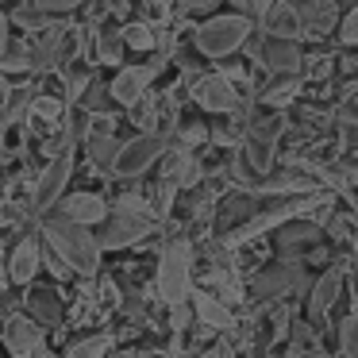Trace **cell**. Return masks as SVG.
<instances>
[{
	"label": "cell",
	"mask_w": 358,
	"mask_h": 358,
	"mask_svg": "<svg viewBox=\"0 0 358 358\" xmlns=\"http://www.w3.org/2000/svg\"><path fill=\"white\" fill-rule=\"evenodd\" d=\"M155 208H147L143 201H124L112 204V216L104 220V231H101V247L104 250H124V247H135L139 239H147L155 231Z\"/></svg>",
	"instance_id": "3"
},
{
	"label": "cell",
	"mask_w": 358,
	"mask_h": 358,
	"mask_svg": "<svg viewBox=\"0 0 358 358\" xmlns=\"http://www.w3.org/2000/svg\"><path fill=\"white\" fill-rule=\"evenodd\" d=\"M347 273H350L347 266H327V270L312 281V289H308V324H316V327L327 324V312L335 308V301H339Z\"/></svg>",
	"instance_id": "11"
},
{
	"label": "cell",
	"mask_w": 358,
	"mask_h": 358,
	"mask_svg": "<svg viewBox=\"0 0 358 358\" xmlns=\"http://www.w3.org/2000/svg\"><path fill=\"white\" fill-rule=\"evenodd\" d=\"M339 43L343 47H358V4L339 20Z\"/></svg>",
	"instance_id": "25"
},
{
	"label": "cell",
	"mask_w": 358,
	"mask_h": 358,
	"mask_svg": "<svg viewBox=\"0 0 358 358\" xmlns=\"http://www.w3.org/2000/svg\"><path fill=\"white\" fill-rule=\"evenodd\" d=\"M273 4H278V0H250V16H255L258 24H262V20L273 12Z\"/></svg>",
	"instance_id": "29"
},
{
	"label": "cell",
	"mask_w": 358,
	"mask_h": 358,
	"mask_svg": "<svg viewBox=\"0 0 358 358\" xmlns=\"http://www.w3.org/2000/svg\"><path fill=\"white\" fill-rule=\"evenodd\" d=\"M220 0H173V8L181 12V16H196V12H208L216 8Z\"/></svg>",
	"instance_id": "27"
},
{
	"label": "cell",
	"mask_w": 358,
	"mask_h": 358,
	"mask_svg": "<svg viewBox=\"0 0 358 358\" xmlns=\"http://www.w3.org/2000/svg\"><path fill=\"white\" fill-rule=\"evenodd\" d=\"M296 93H301V73H273V81L262 93H255V101L262 108H289L296 101Z\"/></svg>",
	"instance_id": "17"
},
{
	"label": "cell",
	"mask_w": 358,
	"mask_h": 358,
	"mask_svg": "<svg viewBox=\"0 0 358 358\" xmlns=\"http://www.w3.org/2000/svg\"><path fill=\"white\" fill-rule=\"evenodd\" d=\"M96 301H101L104 308H116L120 304V289H116L112 278H101V285H96Z\"/></svg>",
	"instance_id": "26"
},
{
	"label": "cell",
	"mask_w": 358,
	"mask_h": 358,
	"mask_svg": "<svg viewBox=\"0 0 358 358\" xmlns=\"http://www.w3.org/2000/svg\"><path fill=\"white\" fill-rule=\"evenodd\" d=\"M39 231H43V239H47V247L70 266V273H78V278H96L104 247H101V235H93V227L55 212V216H47L39 224Z\"/></svg>",
	"instance_id": "1"
},
{
	"label": "cell",
	"mask_w": 358,
	"mask_h": 358,
	"mask_svg": "<svg viewBox=\"0 0 358 358\" xmlns=\"http://www.w3.org/2000/svg\"><path fill=\"white\" fill-rule=\"evenodd\" d=\"M43 331L47 327L35 316H4V327H0V343L12 358H35V350L43 347Z\"/></svg>",
	"instance_id": "10"
},
{
	"label": "cell",
	"mask_w": 358,
	"mask_h": 358,
	"mask_svg": "<svg viewBox=\"0 0 358 358\" xmlns=\"http://www.w3.org/2000/svg\"><path fill=\"white\" fill-rule=\"evenodd\" d=\"M255 24L258 20L250 12H224V16H208L204 24L193 27L189 43H193L196 55L204 58H227L235 50H243L255 35Z\"/></svg>",
	"instance_id": "2"
},
{
	"label": "cell",
	"mask_w": 358,
	"mask_h": 358,
	"mask_svg": "<svg viewBox=\"0 0 358 358\" xmlns=\"http://www.w3.org/2000/svg\"><path fill=\"white\" fill-rule=\"evenodd\" d=\"M155 281H158V296L166 304H185L193 296V247L185 239H173L162 247Z\"/></svg>",
	"instance_id": "4"
},
{
	"label": "cell",
	"mask_w": 358,
	"mask_h": 358,
	"mask_svg": "<svg viewBox=\"0 0 358 358\" xmlns=\"http://www.w3.org/2000/svg\"><path fill=\"white\" fill-rule=\"evenodd\" d=\"M8 224H16V204L0 196V227H8Z\"/></svg>",
	"instance_id": "30"
},
{
	"label": "cell",
	"mask_w": 358,
	"mask_h": 358,
	"mask_svg": "<svg viewBox=\"0 0 358 358\" xmlns=\"http://www.w3.org/2000/svg\"><path fill=\"white\" fill-rule=\"evenodd\" d=\"M8 27H12V16L4 8H0V58L8 55V47H12V39H8Z\"/></svg>",
	"instance_id": "28"
},
{
	"label": "cell",
	"mask_w": 358,
	"mask_h": 358,
	"mask_svg": "<svg viewBox=\"0 0 358 358\" xmlns=\"http://www.w3.org/2000/svg\"><path fill=\"white\" fill-rule=\"evenodd\" d=\"M120 147H124V143H116V135H112V131H93V135L85 139V155H89V162H93L96 170H104L108 178H112V170H116Z\"/></svg>",
	"instance_id": "20"
},
{
	"label": "cell",
	"mask_w": 358,
	"mask_h": 358,
	"mask_svg": "<svg viewBox=\"0 0 358 358\" xmlns=\"http://www.w3.org/2000/svg\"><path fill=\"white\" fill-rule=\"evenodd\" d=\"M43 255H47V243H43V231L39 227H27L8 250V266H4V278L12 281L16 289H27L35 285L39 278V266H43Z\"/></svg>",
	"instance_id": "7"
},
{
	"label": "cell",
	"mask_w": 358,
	"mask_h": 358,
	"mask_svg": "<svg viewBox=\"0 0 358 358\" xmlns=\"http://www.w3.org/2000/svg\"><path fill=\"white\" fill-rule=\"evenodd\" d=\"M55 212H62V216L78 220V224H85V227H96V224H104V220L112 216V204H108V196H104V193L78 189V193H66L62 201H58Z\"/></svg>",
	"instance_id": "12"
},
{
	"label": "cell",
	"mask_w": 358,
	"mask_h": 358,
	"mask_svg": "<svg viewBox=\"0 0 358 358\" xmlns=\"http://www.w3.org/2000/svg\"><path fill=\"white\" fill-rule=\"evenodd\" d=\"M124 39H127V50H143V55H150V50H158V31L147 24V20H127L124 24Z\"/></svg>",
	"instance_id": "22"
},
{
	"label": "cell",
	"mask_w": 358,
	"mask_h": 358,
	"mask_svg": "<svg viewBox=\"0 0 358 358\" xmlns=\"http://www.w3.org/2000/svg\"><path fill=\"white\" fill-rule=\"evenodd\" d=\"M339 355L343 358H358V312L339 320Z\"/></svg>",
	"instance_id": "24"
},
{
	"label": "cell",
	"mask_w": 358,
	"mask_h": 358,
	"mask_svg": "<svg viewBox=\"0 0 358 358\" xmlns=\"http://www.w3.org/2000/svg\"><path fill=\"white\" fill-rule=\"evenodd\" d=\"M301 270H296V266H289V262H278V266H270V270H262L255 278V296L258 301H273V296H281V293H289V289H296L301 285Z\"/></svg>",
	"instance_id": "15"
},
{
	"label": "cell",
	"mask_w": 358,
	"mask_h": 358,
	"mask_svg": "<svg viewBox=\"0 0 358 358\" xmlns=\"http://www.w3.org/2000/svg\"><path fill=\"white\" fill-rule=\"evenodd\" d=\"M124 50H127L124 27H93V58H96V66H112V70H120V66H124Z\"/></svg>",
	"instance_id": "16"
},
{
	"label": "cell",
	"mask_w": 358,
	"mask_h": 358,
	"mask_svg": "<svg viewBox=\"0 0 358 358\" xmlns=\"http://www.w3.org/2000/svg\"><path fill=\"white\" fill-rule=\"evenodd\" d=\"M127 116H131V124L139 127V131H155V124H158V96L147 93L135 108H127Z\"/></svg>",
	"instance_id": "23"
},
{
	"label": "cell",
	"mask_w": 358,
	"mask_h": 358,
	"mask_svg": "<svg viewBox=\"0 0 358 358\" xmlns=\"http://www.w3.org/2000/svg\"><path fill=\"white\" fill-rule=\"evenodd\" d=\"M204 358H239V355H235V347H227V343H216Z\"/></svg>",
	"instance_id": "31"
},
{
	"label": "cell",
	"mask_w": 358,
	"mask_h": 358,
	"mask_svg": "<svg viewBox=\"0 0 358 358\" xmlns=\"http://www.w3.org/2000/svg\"><path fill=\"white\" fill-rule=\"evenodd\" d=\"M193 308H196V324L212 327V331L231 327V308H227V301H224V296H216L212 289H201V293L193 296Z\"/></svg>",
	"instance_id": "18"
},
{
	"label": "cell",
	"mask_w": 358,
	"mask_h": 358,
	"mask_svg": "<svg viewBox=\"0 0 358 358\" xmlns=\"http://www.w3.org/2000/svg\"><path fill=\"white\" fill-rule=\"evenodd\" d=\"M24 304H27V316H35L43 327H58L66 320L62 301H58V289L55 285H27Z\"/></svg>",
	"instance_id": "14"
},
{
	"label": "cell",
	"mask_w": 358,
	"mask_h": 358,
	"mask_svg": "<svg viewBox=\"0 0 358 358\" xmlns=\"http://www.w3.org/2000/svg\"><path fill=\"white\" fill-rule=\"evenodd\" d=\"M170 150V135L162 131H139L135 139H127L120 147V158H116V170L112 178L116 181H135L150 170L155 162H162V155Z\"/></svg>",
	"instance_id": "5"
},
{
	"label": "cell",
	"mask_w": 358,
	"mask_h": 358,
	"mask_svg": "<svg viewBox=\"0 0 358 358\" xmlns=\"http://www.w3.org/2000/svg\"><path fill=\"white\" fill-rule=\"evenodd\" d=\"M193 104L201 112H212V116H224V112L239 108V89L227 73H204V78L193 81Z\"/></svg>",
	"instance_id": "9"
},
{
	"label": "cell",
	"mask_w": 358,
	"mask_h": 358,
	"mask_svg": "<svg viewBox=\"0 0 358 358\" xmlns=\"http://www.w3.org/2000/svg\"><path fill=\"white\" fill-rule=\"evenodd\" d=\"M347 270H350V289H355V301H358V258H350Z\"/></svg>",
	"instance_id": "32"
},
{
	"label": "cell",
	"mask_w": 358,
	"mask_h": 358,
	"mask_svg": "<svg viewBox=\"0 0 358 358\" xmlns=\"http://www.w3.org/2000/svg\"><path fill=\"white\" fill-rule=\"evenodd\" d=\"M70 178H73V150H62V155H55L43 166V173L31 185V208H35V216H39V224L50 208H58V201L66 196Z\"/></svg>",
	"instance_id": "6"
},
{
	"label": "cell",
	"mask_w": 358,
	"mask_h": 358,
	"mask_svg": "<svg viewBox=\"0 0 358 358\" xmlns=\"http://www.w3.org/2000/svg\"><path fill=\"white\" fill-rule=\"evenodd\" d=\"M262 35H273V39H301L304 27H301V16L293 12L289 0H278L273 12L262 20Z\"/></svg>",
	"instance_id": "19"
},
{
	"label": "cell",
	"mask_w": 358,
	"mask_h": 358,
	"mask_svg": "<svg viewBox=\"0 0 358 358\" xmlns=\"http://www.w3.org/2000/svg\"><path fill=\"white\" fill-rule=\"evenodd\" d=\"M289 4H293V12L301 16V27H304L308 39H320V35H327L339 24L331 0H289Z\"/></svg>",
	"instance_id": "13"
},
{
	"label": "cell",
	"mask_w": 358,
	"mask_h": 358,
	"mask_svg": "<svg viewBox=\"0 0 358 358\" xmlns=\"http://www.w3.org/2000/svg\"><path fill=\"white\" fill-rule=\"evenodd\" d=\"M166 70V62H135V66H120L116 78L108 81L112 101L116 108H135L143 96L150 93V85L158 81V73Z\"/></svg>",
	"instance_id": "8"
},
{
	"label": "cell",
	"mask_w": 358,
	"mask_h": 358,
	"mask_svg": "<svg viewBox=\"0 0 358 358\" xmlns=\"http://www.w3.org/2000/svg\"><path fill=\"white\" fill-rule=\"evenodd\" d=\"M108 350H112V335H108V331H93V335H81V339H73L58 358H104Z\"/></svg>",
	"instance_id": "21"
}]
</instances>
